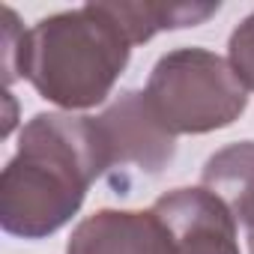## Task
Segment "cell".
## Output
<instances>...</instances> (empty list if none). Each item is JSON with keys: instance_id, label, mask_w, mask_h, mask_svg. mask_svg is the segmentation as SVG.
Returning <instances> with one entry per match:
<instances>
[{"instance_id": "obj_6", "label": "cell", "mask_w": 254, "mask_h": 254, "mask_svg": "<svg viewBox=\"0 0 254 254\" xmlns=\"http://www.w3.org/2000/svg\"><path fill=\"white\" fill-rule=\"evenodd\" d=\"M165 224L153 209H99L69 236L66 254H168Z\"/></svg>"}, {"instance_id": "obj_3", "label": "cell", "mask_w": 254, "mask_h": 254, "mask_svg": "<svg viewBox=\"0 0 254 254\" xmlns=\"http://www.w3.org/2000/svg\"><path fill=\"white\" fill-rule=\"evenodd\" d=\"M144 93L174 138L227 129L248 105V90L230 60L206 48H177L159 57Z\"/></svg>"}, {"instance_id": "obj_7", "label": "cell", "mask_w": 254, "mask_h": 254, "mask_svg": "<svg viewBox=\"0 0 254 254\" xmlns=\"http://www.w3.org/2000/svg\"><path fill=\"white\" fill-rule=\"evenodd\" d=\"M200 189L224 203L236 224L254 227V141H239L206 159Z\"/></svg>"}, {"instance_id": "obj_9", "label": "cell", "mask_w": 254, "mask_h": 254, "mask_svg": "<svg viewBox=\"0 0 254 254\" xmlns=\"http://www.w3.org/2000/svg\"><path fill=\"white\" fill-rule=\"evenodd\" d=\"M3 21H0V60H3V84L12 87L21 78V54H24V39L27 30L18 21V15L3 6Z\"/></svg>"}, {"instance_id": "obj_1", "label": "cell", "mask_w": 254, "mask_h": 254, "mask_svg": "<svg viewBox=\"0 0 254 254\" xmlns=\"http://www.w3.org/2000/svg\"><path fill=\"white\" fill-rule=\"evenodd\" d=\"M105 177V153L93 117L36 114L0 174V224L18 239H45L81 209Z\"/></svg>"}, {"instance_id": "obj_11", "label": "cell", "mask_w": 254, "mask_h": 254, "mask_svg": "<svg viewBox=\"0 0 254 254\" xmlns=\"http://www.w3.org/2000/svg\"><path fill=\"white\" fill-rule=\"evenodd\" d=\"M3 105H6V114H3V138H6L12 132V126H15V99H12L9 90L3 93Z\"/></svg>"}, {"instance_id": "obj_8", "label": "cell", "mask_w": 254, "mask_h": 254, "mask_svg": "<svg viewBox=\"0 0 254 254\" xmlns=\"http://www.w3.org/2000/svg\"><path fill=\"white\" fill-rule=\"evenodd\" d=\"M111 18L120 24L132 45L150 42L162 30L197 27L218 12V3H105Z\"/></svg>"}, {"instance_id": "obj_4", "label": "cell", "mask_w": 254, "mask_h": 254, "mask_svg": "<svg viewBox=\"0 0 254 254\" xmlns=\"http://www.w3.org/2000/svg\"><path fill=\"white\" fill-rule=\"evenodd\" d=\"M96 120L105 177L126 189L132 177H156L177 156V138L159 123L144 90H126Z\"/></svg>"}, {"instance_id": "obj_10", "label": "cell", "mask_w": 254, "mask_h": 254, "mask_svg": "<svg viewBox=\"0 0 254 254\" xmlns=\"http://www.w3.org/2000/svg\"><path fill=\"white\" fill-rule=\"evenodd\" d=\"M227 60L233 66V72L239 75V81L245 84V90H254V12L230 33V45H227Z\"/></svg>"}, {"instance_id": "obj_2", "label": "cell", "mask_w": 254, "mask_h": 254, "mask_svg": "<svg viewBox=\"0 0 254 254\" xmlns=\"http://www.w3.org/2000/svg\"><path fill=\"white\" fill-rule=\"evenodd\" d=\"M132 48L105 3H87L48 15L27 30L21 78L69 114L96 108L111 96Z\"/></svg>"}, {"instance_id": "obj_5", "label": "cell", "mask_w": 254, "mask_h": 254, "mask_svg": "<svg viewBox=\"0 0 254 254\" xmlns=\"http://www.w3.org/2000/svg\"><path fill=\"white\" fill-rule=\"evenodd\" d=\"M168 233V254H239L236 221L206 189H174L150 206Z\"/></svg>"}, {"instance_id": "obj_12", "label": "cell", "mask_w": 254, "mask_h": 254, "mask_svg": "<svg viewBox=\"0 0 254 254\" xmlns=\"http://www.w3.org/2000/svg\"><path fill=\"white\" fill-rule=\"evenodd\" d=\"M248 242H251V254H254V227L248 230Z\"/></svg>"}]
</instances>
